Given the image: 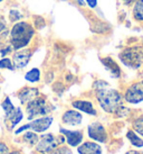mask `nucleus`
<instances>
[{"label":"nucleus","mask_w":143,"mask_h":154,"mask_svg":"<svg viewBox=\"0 0 143 154\" xmlns=\"http://www.w3.org/2000/svg\"><path fill=\"white\" fill-rule=\"evenodd\" d=\"M86 2L91 8H95L97 6V0H86Z\"/></svg>","instance_id":"bb28decb"},{"label":"nucleus","mask_w":143,"mask_h":154,"mask_svg":"<svg viewBox=\"0 0 143 154\" xmlns=\"http://www.w3.org/2000/svg\"><path fill=\"white\" fill-rule=\"evenodd\" d=\"M1 1H2V0H0V2H1Z\"/></svg>","instance_id":"473e14b6"},{"label":"nucleus","mask_w":143,"mask_h":154,"mask_svg":"<svg viewBox=\"0 0 143 154\" xmlns=\"http://www.w3.org/2000/svg\"><path fill=\"white\" fill-rule=\"evenodd\" d=\"M63 142L58 141V138L54 136L53 134H44L39 137L37 144H36V151L39 153L47 154L57 149Z\"/></svg>","instance_id":"423d86ee"},{"label":"nucleus","mask_w":143,"mask_h":154,"mask_svg":"<svg viewBox=\"0 0 143 154\" xmlns=\"http://www.w3.org/2000/svg\"><path fill=\"white\" fill-rule=\"evenodd\" d=\"M0 69H8L10 71H13V61L8 59V57H4V59H1L0 60Z\"/></svg>","instance_id":"4be33fe9"},{"label":"nucleus","mask_w":143,"mask_h":154,"mask_svg":"<svg viewBox=\"0 0 143 154\" xmlns=\"http://www.w3.org/2000/svg\"><path fill=\"white\" fill-rule=\"evenodd\" d=\"M96 98L102 109L106 112H115L122 105V94L109 86L96 90Z\"/></svg>","instance_id":"f257e3e1"},{"label":"nucleus","mask_w":143,"mask_h":154,"mask_svg":"<svg viewBox=\"0 0 143 154\" xmlns=\"http://www.w3.org/2000/svg\"><path fill=\"white\" fill-rule=\"evenodd\" d=\"M9 153V149L7 144H4L2 142H0V154H8Z\"/></svg>","instance_id":"a878e982"},{"label":"nucleus","mask_w":143,"mask_h":154,"mask_svg":"<svg viewBox=\"0 0 143 154\" xmlns=\"http://www.w3.org/2000/svg\"><path fill=\"white\" fill-rule=\"evenodd\" d=\"M64 124L71 125V126H77V125L82 124V120H83V116L80 112L76 110H67L64 112L63 117H62Z\"/></svg>","instance_id":"9b49d317"},{"label":"nucleus","mask_w":143,"mask_h":154,"mask_svg":"<svg viewBox=\"0 0 143 154\" xmlns=\"http://www.w3.org/2000/svg\"><path fill=\"white\" fill-rule=\"evenodd\" d=\"M30 56H31V53H30L29 50H18L17 52H15V54L13 56V68H25L26 65L28 64V62H29Z\"/></svg>","instance_id":"9d476101"},{"label":"nucleus","mask_w":143,"mask_h":154,"mask_svg":"<svg viewBox=\"0 0 143 154\" xmlns=\"http://www.w3.org/2000/svg\"><path fill=\"white\" fill-rule=\"evenodd\" d=\"M35 30L33 26L26 22L17 23L11 29V45L16 50H20L29 44L31 37L34 36Z\"/></svg>","instance_id":"f03ea898"},{"label":"nucleus","mask_w":143,"mask_h":154,"mask_svg":"<svg viewBox=\"0 0 143 154\" xmlns=\"http://www.w3.org/2000/svg\"><path fill=\"white\" fill-rule=\"evenodd\" d=\"M125 154H143V152H139V151H129Z\"/></svg>","instance_id":"cd10ccee"},{"label":"nucleus","mask_w":143,"mask_h":154,"mask_svg":"<svg viewBox=\"0 0 143 154\" xmlns=\"http://www.w3.org/2000/svg\"><path fill=\"white\" fill-rule=\"evenodd\" d=\"M25 79L27 80V81L33 82V83L38 82L39 80H40V70L37 68L31 69L30 71H28V72L26 73Z\"/></svg>","instance_id":"a211bd4d"},{"label":"nucleus","mask_w":143,"mask_h":154,"mask_svg":"<svg viewBox=\"0 0 143 154\" xmlns=\"http://www.w3.org/2000/svg\"><path fill=\"white\" fill-rule=\"evenodd\" d=\"M133 127H134L135 132L139 133L140 135L143 136V117L135 120L134 123H133Z\"/></svg>","instance_id":"5701e85b"},{"label":"nucleus","mask_w":143,"mask_h":154,"mask_svg":"<svg viewBox=\"0 0 143 154\" xmlns=\"http://www.w3.org/2000/svg\"><path fill=\"white\" fill-rule=\"evenodd\" d=\"M73 107L75 109H78V110L83 111L87 115H92V116H96V110L93 106V103L91 101H87V100H76L72 103Z\"/></svg>","instance_id":"4468645a"},{"label":"nucleus","mask_w":143,"mask_h":154,"mask_svg":"<svg viewBox=\"0 0 143 154\" xmlns=\"http://www.w3.org/2000/svg\"><path fill=\"white\" fill-rule=\"evenodd\" d=\"M1 107H2V109L4 110V114H6L4 119L11 122L13 116L16 115V112H17V108L13 105V103H11V100H10L9 97H6V99L1 103Z\"/></svg>","instance_id":"dca6fc26"},{"label":"nucleus","mask_w":143,"mask_h":154,"mask_svg":"<svg viewBox=\"0 0 143 154\" xmlns=\"http://www.w3.org/2000/svg\"><path fill=\"white\" fill-rule=\"evenodd\" d=\"M76 1H77L80 6H84V5H85V1H83V0H76Z\"/></svg>","instance_id":"c756f323"},{"label":"nucleus","mask_w":143,"mask_h":154,"mask_svg":"<svg viewBox=\"0 0 143 154\" xmlns=\"http://www.w3.org/2000/svg\"><path fill=\"white\" fill-rule=\"evenodd\" d=\"M51 123H53V117L51 116H42L39 117L37 119L33 120L29 124H26L24 126H21L15 132L16 135H19L20 133L25 132L26 129H31L36 133H44L45 131L51 127Z\"/></svg>","instance_id":"39448f33"},{"label":"nucleus","mask_w":143,"mask_h":154,"mask_svg":"<svg viewBox=\"0 0 143 154\" xmlns=\"http://www.w3.org/2000/svg\"><path fill=\"white\" fill-rule=\"evenodd\" d=\"M126 137H127V140L132 144V146L138 147V149L143 147V140L140 136H138V134L134 131H129V132L126 133Z\"/></svg>","instance_id":"f3484780"},{"label":"nucleus","mask_w":143,"mask_h":154,"mask_svg":"<svg viewBox=\"0 0 143 154\" xmlns=\"http://www.w3.org/2000/svg\"><path fill=\"white\" fill-rule=\"evenodd\" d=\"M24 118V115H22V111H21V108L20 107H17V112H16V115L13 116V118L11 119V126H10V129H13L15 126L17 124L20 123V120Z\"/></svg>","instance_id":"412c9836"},{"label":"nucleus","mask_w":143,"mask_h":154,"mask_svg":"<svg viewBox=\"0 0 143 154\" xmlns=\"http://www.w3.org/2000/svg\"><path fill=\"white\" fill-rule=\"evenodd\" d=\"M133 16L135 19L143 22V0H136L133 7Z\"/></svg>","instance_id":"6ab92c4d"},{"label":"nucleus","mask_w":143,"mask_h":154,"mask_svg":"<svg viewBox=\"0 0 143 154\" xmlns=\"http://www.w3.org/2000/svg\"><path fill=\"white\" fill-rule=\"evenodd\" d=\"M64 1H65V0H64Z\"/></svg>","instance_id":"72a5a7b5"},{"label":"nucleus","mask_w":143,"mask_h":154,"mask_svg":"<svg viewBox=\"0 0 143 154\" xmlns=\"http://www.w3.org/2000/svg\"><path fill=\"white\" fill-rule=\"evenodd\" d=\"M59 132L65 136V142L72 147H76V146H78L80 144L83 143L84 134L82 131H69V129L62 127L59 129Z\"/></svg>","instance_id":"1a4fd4ad"},{"label":"nucleus","mask_w":143,"mask_h":154,"mask_svg":"<svg viewBox=\"0 0 143 154\" xmlns=\"http://www.w3.org/2000/svg\"><path fill=\"white\" fill-rule=\"evenodd\" d=\"M39 96V91L37 88H24L19 91L18 94V98L20 100L21 103H28L29 101L34 100Z\"/></svg>","instance_id":"ddd939ff"},{"label":"nucleus","mask_w":143,"mask_h":154,"mask_svg":"<svg viewBox=\"0 0 143 154\" xmlns=\"http://www.w3.org/2000/svg\"><path fill=\"white\" fill-rule=\"evenodd\" d=\"M87 135L89 138H92L98 143H106V141H107V133H106L104 126L98 122H94V123L89 125Z\"/></svg>","instance_id":"6e6552de"},{"label":"nucleus","mask_w":143,"mask_h":154,"mask_svg":"<svg viewBox=\"0 0 143 154\" xmlns=\"http://www.w3.org/2000/svg\"><path fill=\"white\" fill-rule=\"evenodd\" d=\"M47 154H73V153H72L71 149L65 147V146H62V147L55 149L54 151H51V152H49V153H47Z\"/></svg>","instance_id":"b1692460"},{"label":"nucleus","mask_w":143,"mask_h":154,"mask_svg":"<svg viewBox=\"0 0 143 154\" xmlns=\"http://www.w3.org/2000/svg\"><path fill=\"white\" fill-rule=\"evenodd\" d=\"M123 1H124V2H125V4H130V2H132V1H133V0H123Z\"/></svg>","instance_id":"2f4dec72"},{"label":"nucleus","mask_w":143,"mask_h":154,"mask_svg":"<svg viewBox=\"0 0 143 154\" xmlns=\"http://www.w3.org/2000/svg\"><path fill=\"white\" fill-rule=\"evenodd\" d=\"M78 154H102L101 146L95 142H84L77 146Z\"/></svg>","instance_id":"f8f14e48"},{"label":"nucleus","mask_w":143,"mask_h":154,"mask_svg":"<svg viewBox=\"0 0 143 154\" xmlns=\"http://www.w3.org/2000/svg\"><path fill=\"white\" fill-rule=\"evenodd\" d=\"M102 64L105 66V69L111 73V75L113 78H120L121 75V70H120V66L118 65V63L114 60H112L111 57H104L101 60Z\"/></svg>","instance_id":"2eb2a0df"},{"label":"nucleus","mask_w":143,"mask_h":154,"mask_svg":"<svg viewBox=\"0 0 143 154\" xmlns=\"http://www.w3.org/2000/svg\"><path fill=\"white\" fill-rule=\"evenodd\" d=\"M51 110V103H47V100L44 97H39L35 98L27 103L26 111L28 114V119H34L36 117L39 116H46L48 115Z\"/></svg>","instance_id":"7ed1b4c3"},{"label":"nucleus","mask_w":143,"mask_h":154,"mask_svg":"<svg viewBox=\"0 0 143 154\" xmlns=\"http://www.w3.org/2000/svg\"><path fill=\"white\" fill-rule=\"evenodd\" d=\"M22 140L25 143L27 144H29V145H35V144H37L38 140H39V137L36 133L34 132H27L24 134V136H22Z\"/></svg>","instance_id":"aec40b11"},{"label":"nucleus","mask_w":143,"mask_h":154,"mask_svg":"<svg viewBox=\"0 0 143 154\" xmlns=\"http://www.w3.org/2000/svg\"><path fill=\"white\" fill-rule=\"evenodd\" d=\"M8 154H21L19 151H13V152H9Z\"/></svg>","instance_id":"7c9ffc66"},{"label":"nucleus","mask_w":143,"mask_h":154,"mask_svg":"<svg viewBox=\"0 0 143 154\" xmlns=\"http://www.w3.org/2000/svg\"><path fill=\"white\" fill-rule=\"evenodd\" d=\"M120 59L126 66L138 69L143 61V51L139 47H130L120 53Z\"/></svg>","instance_id":"20e7f679"},{"label":"nucleus","mask_w":143,"mask_h":154,"mask_svg":"<svg viewBox=\"0 0 143 154\" xmlns=\"http://www.w3.org/2000/svg\"><path fill=\"white\" fill-rule=\"evenodd\" d=\"M9 17H10V20H11V22H17V20L21 19L22 16H21L20 11H18L17 9H13V10H10Z\"/></svg>","instance_id":"393cba45"},{"label":"nucleus","mask_w":143,"mask_h":154,"mask_svg":"<svg viewBox=\"0 0 143 154\" xmlns=\"http://www.w3.org/2000/svg\"><path fill=\"white\" fill-rule=\"evenodd\" d=\"M124 99L129 103H140L143 101V80L131 85L124 94Z\"/></svg>","instance_id":"0eeeda50"},{"label":"nucleus","mask_w":143,"mask_h":154,"mask_svg":"<svg viewBox=\"0 0 143 154\" xmlns=\"http://www.w3.org/2000/svg\"><path fill=\"white\" fill-rule=\"evenodd\" d=\"M4 27H6V25H4V23L2 22L1 19H0V32H1L2 29H4Z\"/></svg>","instance_id":"c85d7f7f"}]
</instances>
